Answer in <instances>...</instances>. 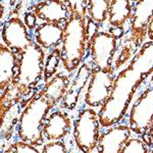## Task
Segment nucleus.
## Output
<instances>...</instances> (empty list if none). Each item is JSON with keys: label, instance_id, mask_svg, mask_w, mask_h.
<instances>
[{"label": "nucleus", "instance_id": "1", "mask_svg": "<svg viewBox=\"0 0 153 153\" xmlns=\"http://www.w3.org/2000/svg\"><path fill=\"white\" fill-rule=\"evenodd\" d=\"M152 73L153 42H148L115 76L109 98L98 112L101 127H112L125 117L137 89Z\"/></svg>", "mask_w": 153, "mask_h": 153}, {"label": "nucleus", "instance_id": "2", "mask_svg": "<svg viewBox=\"0 0 153 153\" xmlns=\"http://www.w3.org/2000/svg\"><path fill=\"white\" fill-rule=\"evenodd\" d=\"M45 60V53L41 46L37 43L29 46L19 56L16 74L10 88L2 95L13 92L19 99L29 96L44 78Z\"/></svg>", "mask_w": 153, "mask_h": 153}, {"label": "nucleus", "instance_id": "3", "mask_svg": "<svg viewBox=\"0 0 153 153\" xmlns=\"http://www.w3.org/2000/svg\"><path fill=\"white\" fill-rule=\"evenodd\" d=\"M87 19L86 16L71 11V16L63 26L60 48L61 63L66 71L71 73L80 68L87 49Z\"/></svg>", "mask_w": 153, "mask_h": 153}, {"label": "nucleus", "instance_id": "4", "mask_svg": "<svg viewBox=\"0 0 153 153\" xmlns=\"http://www.w3.org/2000/svg\"><path fill=\"white\" fill-rule=\"evenodd\" d=\"M56 105L41 90L30 100L19 120L18 135L22 142L32 146L42 145L44 141L43 129L50 109Z\"/></svg>", "mask_w": 153, "mask_h": 153}, {"label": "nucleus", "instance_id": "5", "mask_svg": "<svg viewBox=\"0 0 153 153\" xmlns=\"http://www.w3.org/2000/svg\"><path fill=\"white\" fill-rule=\"evenodd\" d=\"M100 122L98 113L92 108L82 110L74 123V139L83 153H91L99 141Z\"/></svg>", "mask_w": 153, "mask_h": 153}, {"label": "nucleus", "instance_id": "6", "mask_svg": "<svg viewBox=\"0 0 153 153\" xmlns=\"http://www.w3.org/2000/svg\"><path fill=\"white\" fill-rule=\"evenodd\" d=\"M117 39L107 32H98L88 46L95 68L113 73L112 58L117 50Z\"/></svg>", "mask_w": 153, "mask_h": 153}, {"label": "nucleus", "instance_id": "7", "mask_svg": "<svg viewBox=\"0 0 153 153\" xmlns=\"http://www.w3.org/2000/svg\"><path fill=\"white\" fill-rule=\"evenodd\" d=\"M152 120L153 87H150L135 101L131 108L129 128L135 134L143 135L149 131Z\"/></svg>", "mask_w": 153, "mask_h": 153}, {"label": "nucleus", "instance_id": "8", "mask_svg": "<svg viewBox=\"0 0 153 153\" xmlns=\"http://www.w3.org/2000/svg\"><path fill=\"white\" fill-rule=\"evenodd\" d=\"M114 79L113 73L103 71L97 68H93L85 95L86 104L90 107L104 104L111 93Z\"/></svg>", "mask_w": 153, "mask_h": 153}, {"label": "nucleus", "instance_id": "9", "mask_svg": "<svg viewBox=\"0 0 153 153\" xmlns=\"http://www.w3.org/2000/svg\"><path fill=\"white\" fill-rule=\"evenodd\" d=\"M2 40L7 48L16 55H21L34 43L29 36L28 28L19 18H11L2 26Z\"/></svg>", "mask_w": 153, "mask_h": 153}, {"label": "nucleus", "instance_id": "10", "mask_svg": "<svg viewBox=\"0 0 153 153\" xmlns=\"http://www.w3.org/2000/svg\"><path fill=\"white\" fill-rule=\"evenodd\" d=\"M153 16V0H143L135 3L131 23L130 41L134 47L143 44L148 31V25Z\"/></svg>", "mask_w": 153, "mask_h": 153}, {"label": "nucleus", "instance_id": "11", "mask_svg": "<svg viewBox=\"0 0 153 153\" xmlns=\"http://www.w3.org/2000/svg\"><path fill=\"white\" fill-rule=\"evenodd\" d=\"M131 129L127 126H115L102 133L97 144L98 153H120L130 140Z\"/></svg>", "mask_w": 153, "mask_h": 153}, {"label": "nucleus", "instance_id": "12", "mask_svg": "<svg viewBox=\"0 0 153 153\" xmlns=\"http://www.w3.org/2000/svg\"><path fill=\"white\" fill-rule=\"evenodd\" d=\"M37 19L46 23L61 25L66 23L71 16V10L66 1H42L34 7Z\"/></svg>", "mask_w": 153, "mask_h": 153}, {"label": "nucleus", "instance_id": "13", "mask_svg": "<svg viewBox=\"0 0 153 153\" xmlns=\"http://www.w3.org/2000/svg\"><path fill=\"white\" fill-rule=\"evenodd\" d=\"M71 129V118L60 110L51 113L46 120L43 135L49 141H59L66 137Z\"/></svg>", "mask_w": 153, "mask_h": 153}, {"label": "nucleus", "instance_id": "14", "mask_svg": "<svg viewBox=\"0 0 153 153\" xmlns=\"http://www.w3.org/2000/svg\"><path fill=\"white\" fill-rule=\"evenodd\" d=\"M91 75H92V68L87 63H84L80 66L73 82H71L70 84L68 92L62 99V105L65 108L74 109L76 107L81 92L88 84V81H90Z\"/></svg>", "mask_w": 153, "mask_h": 153}, {"label": "nucleus", "instance_id": "15", "mask_svg": "<svg viewBox=\"0 0 153 153\" xmlns=\"http://www.w3.org/2000/svg\"><path fill=\"white\" fill-rule=\"evenodd\" d=\"M19 59L6 46H0V87L1 93L10 88L16 74Z\"/></svg>", "mask_w": 153, "mask_h": 153}, {"label": "nucleus", "instance_id": "16", "mask_svg": "<svg viewBox=\"0 0 153 153\" xmlns=\"http://www.w3.org/2000/svg\"><path fill=\"white\" fill-rule=\"evenodd\" d=\"M63 28L61 25L43 23L35 30L36 43L44 49L56 48L62 42Z\"/></svg>", "mask_w": 153, "mask_h": 153}, {"label": "nucleus", "instance_id": "17", "mask_svg": "<svg viewBox=\"0 0 153 153\" xmlns=\"http://www.w3.org/2000/svg\"><path fill=\"white\" fill-rule=\"evenodd\" d=\"M133 14L132 2L128 0H113L110 1L108 21L111 27L123 28L126 22Z\"/></svg>", "mask_w": 153, "mask_h": 153}, {"label": "nucleus", "instance_id": "18", "mask_svg": "<svg viewBox=\"0 0 153 153\" xmlns=\"http://www.w3.org/2000/svg\"><path fill=\"white\" fill-rule=\"evenodd\" d=\"M70 84L71 82L68 76L62 74H56L42 90L48 98H50L54 103L57 104L65 96Z\"/></svg>", "mask_w": 153, "mask_h": 153}, {"label": "nucleus", "instance_id": "19", "mask_svg": "<svg viewBox=\"0 0 153 153\" xmlns=\"http://www.w3.org/2000/svg\"><path fill=\"white\" fill-rule=\"evenodd\" d=\"M110 1L107 0H90L88 1L87 13L89 19L96 24H102L108 18Z\"/></svg>", "mask_w": 153, "mask_h": 153}, {"label": "nucleus", "instance_id": "20", "mask_svg": "<svg viewBox=\"0 0 153 153\" xmlns=\"http://www.w3.org/2000/svg\"><path fill=\"white\" fill-rule=\"evenodd\" d=\"M61 62L60 58V49L55 48L54 50L47 56L45 60V68H44V80L48 83L54 76L56 75V71Z\"/></svg>", "mask_w": 153, "mask_h": 153}, {"label": "nucleus", "instance_id": "21", "mask_svg": "<svg viewBox=\"0 0 153 153\" xmlns=\"http://www.w3.org/2000/svg\"><path fill=\"white\" fill-rule=\"evenodd\" d=\"M120 153H148V148L140 139L133 138L126 143Z\"/></svg>", "mask_w": 153, "mask_h": 153}, {"label": "nucleus", "instance_id": "22", "mask_svg": "<svg viewBox=\"0 0 153 153\" xmlns=\"http://www.w3.org/2000/svg\"><path fill=\"white\" fill-rule=\"evenodd\" d=\"M5 153H40L35 146L25 142H19L16 144H12L8 147Z\"/></svg>", "mask_w": 153, "mask_h": 153}, {"label": "nucleus", "instance_id": "23", "mask_svg": "<svg viewBox=\"0 0 153 153\" xmlns=\"http://www.w3.org/2000/svg\"><path fill=\"white\" fill-rule=\"evenodd\" d=\"M41 153H68L65 143L60 141H51L43 146Z\"/></svg>", "mask_w": 153, "mask_h": 153}, {"label": "nucleus", "instance_id": "24", "mask_svg": "<svg viewBox=\"0 0 153 153\" xmlns=\"http://www.w3.org/2000/svg\"><path fill=\"white\" fill-rule=\"evenodd\" d=\"M86 32H87V48L90 45L91 41L94 37L98 34V25L93 22L92 19H89L87 22V27H86Z\"/></svg>", "mask_w": 153, "mask_h": 153}, {"label": "nucleus", "instance_id": "25", "mask_svg": "<svg viewBox=\"0 0 153 153\" xmlns=\"http://www.w3.org/2000/svg\"><path fill=\"white\" fill-rule=\"evenodd\" d=\"M24 23L29 30H36L37 29V16L34 12H27L24 16Z\"/></svg>", "mask_w": 153, "mask_h": 153}, {"label": "nucleus", "instance_id": "26", "mask_svg": "<svg viewBox=\"0 0 153 153\" xmlns=\"http://www.w3.org/2000/svg\"><path fill=\"white\" fill-rule=\"evenodd\" d=\"M124 33H125L124 28H115V27H111V28L109 29V34L114 37L117 40L120 38H122L123 35H124Z\"/></svg>", "mask_w": 153, "mask_h": 153}, {"label": "nucleus", "instance_id": "27", "mask_svg": "<svg viewBox=\"0 0 153 153\" xmlns=\"http://www.w3.org/2000/svg\"><path fill=\"white\" fill-rule=\"evenodd\" d=\"M147 34H148V37H149V39L151 40V42H153V16H152V19H150L149 25H148Z\"/></svg>", "mask_w": 153, "mask_h": 153}, {"label": "nucleus", "instance_id": "28", "mask_svg": "<svg viewBox=\"0 0 153 153\" xmlns=\"http://www.w3.org/2000/svg\"><path fill=\"white\" fill-rule=\"evenodd\" d=\"M148 133H149L150 137H151V140L153 142V120L151 122V125H150V127H149V131H148Z\"/></svg>", "mask_w": 153, "mask_h": 153}, {"label": "nucleus", "instance_id": "29", "mask_svg": "<svg viewBox=\"0 0 153 153\" xmlns=\"http://www.w3.org/2000/svg\"><path fill=\"white\" fill-rule=\"evenodd\" d=\"M151 81H152V83H153V76H152V78H151Z\"/></svg>", "mask_w": 153, "mask_h": 153}, {"label": "nucleus", "instance_id": "30", "mask_svg": "<svg viewBox=\"0 0 153 153\" xmlns=\"http://www.w3.org/2000/svg\"><path fill=\"white\" fill-rule=\"evenodd\" d=\"M150 153H153V149H152V151H151V152H150Z\"/></svg>", "mask_w": 153, "mask_h": 153}]
</instances>
